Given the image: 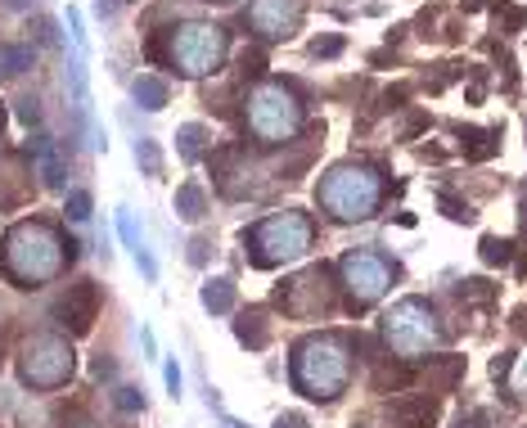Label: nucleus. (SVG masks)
Returning a JSON list of instances; mask_svg holds the SVG:
<instances>
[{
    "label": "nucleus",
    "mask_w": 527,
    "mask_h": 428,
    "mask_svg": "<svg viewBox=\"0 0 527 428\" xmlns=\"http://www.w3.org/2000/svg\"><path fill=\"white\" fill-rule=\"evenodd\" d=\"M73 257L77 244L59 235V226L50 221H19L0 239V275L19 289H41V284L59 280L73 266Z\"/></svg>",
    "instance_id": "1"
},
{
    "label": "nucleus",
    "mask_w": 527,
    "mask_h": 428,
    "mask_svg": "<svg viewBox=\"0 0 527 428\" xmlns=\"http://www.w3.org/2000/svg\"><path fill=\"white\" fill-rule=\"evenodd\" d=\"M289 379L302 397L334 401L352 383V338L347 334H311L293 347Z\"/></svg>",
    "instance_id": "2"
},
{
    "label": "nucleus",
    "mask_w": 527,
    "mask_h": 428,
    "mask_svg": "<svg viewBox=\"0 0 527 428\" xmlns=\"http://www.w3.org/2000/svg\"><path fill=\"white\" fill-rule=\"evenodd\" d=\"M316 199L334 221H365L383 203V176L370 163H334L320 176Z\"/></svg>",
    "instance_id": "3"
},
{
    "label": "nucleus",
    "mask_w": 527,
    "mask_h": 428,
    "mask_svg": "<svg viewBox=\"0 0 527 428\" xmlns=\"http://www.w3.org/2000/svg\"><path fill=\"white\" fill-rule=\"evenodd\" d=\"M316 244V226H311L307 212H275V217H262L253 230H244V253L257 271H275L284 262H298V257L311 253Z\"/></svg>",
    "instance_id": "4"
},
{
    "label": "nucleus",
    "mask_w": 527,
    "mask_h": 428,
    "mask_svg": "<svg viewBox=\"0 0 527 428\" xmlns=\"http://www.w3.org/2000/svg\"><path fill=\"white\" fill-rule=\"evenodd\" d=\"M230 50V32L217 28V23H185V28H172V37L149 41V59H167L176 73L185 77H208L221 68Z\"/></svg>",
    "instance_id": "5"
},
{
    "label": "nucleus",
    "mask_w": 527,
    "mask_h": 428,
    "mask_svg": "<svg viewBox=\"0 0 527 428\" xmlns=\"http://www.w3.org/2000/svg\"><path fill=\"white\" fill-rule=\"evenodd\" d=\"M244 118H248V131L262 145H284V140H293L302 131L307 113H302V100L284 82H262L257 91H248Z\"/></svg>",
    "instance_id": "6"
},
{
    "label": "nucleus",
    "mask_w": 527,
    "mask_h": 428,
    "mask_svg": "<svg viewBox=\"0 0 527 428\" xmlns=\"http://www.w3.org/2000/svg\"><path fill=\"white\" fill-rule=\"evenodd\" d=\"M383 343L397 356L415 361V356L433 352L442 343V325H437V311L424 298H401L397 307L383 316Z\"/></svg>",
    "instance_id": "7"
},
{
    "label": "nucleus",
    "mask_w": 527,
    "mask_h": 428,
    "mask_svg": "<svg viewBox=\"0 0 527 428\" xmlns=\"http://www.w3.org/2000/svg\"><path fill=\"white\" fill-rule=\"evenodd\" d=\"M73 370H77L73 343H68L64 334H50V329L32 334L19 352V374H23V383H32V388H46V392L64 388V383L73 379Z\"/></svg>",
    "instance_id": "8"
},
{
    "label": "nucleus",
    "mask_w": 527,
    "mask_h": 428,
    "mask_svg": "<svg viewBox=\"0 0 527 428\" xmlns=\"http://www.w3.org/2000/svg\"><path fill=\"white\" fill-rule=\"evenodd\" d=\"M338 275H343V289L352 307H370V302H379L392 289V262L383 253H370V248L365 253H347L338 262Z\"/></svg>",
    "instance_id": "9"
},
{
    "label": "nucleus",
    "mask_w": 527,
    "mask_h": 428,
    "mask_svg": "<svg viewBox=\"0 0 527 428\" xmlns=\"http://www.w3.org/2000/svg\"><path fill=\"white\" fill-rule=\"evenodd\" d=\"M275 302H280L289 316L311 320V316H325L334 298H329L325 271H307V275H293V280H284L280 289H275Z\"/></svg>",
    "instance_id": "10"
},
{
    "label": "nucleus",
    "mask_w": 527,
    "mask_h": 428,
    "mask_svg": "<svg viewBox=\"0 0 527 428\" xmlns=\"http://www.w3.org/2000/svg\"><path fill=\"white\" fill-rule=\"evenodd\" d=\"M302 14H307L302 0H253L244 23L266 41H289L302 28Z\"/></svg>",
    "instance_id": "11"
},
{
    "label": "nucleus",
    "mask_w": 527,
    "mask_h": 428,
    "mask_svg": "<svg viewBox=\"0 0 527 428\" xmlns=\"http://www.w3.org/2000/svg\"><path fill=\"white\" fill-rule=\"evenodd\" d=\"M95 316H100V284L95 280H77L68 284V293L55 302V320L68 329L73 338H86L95 329Z\"/></svg>",
    "instance_id": "12"
},
{
    "label": "nucleus",
    "mask_w": 527,
    "mask_h": 428,
    "mask_svg": "<svg viewBox=\"0 0 527 428\" xmlns=\"http://www.w3.org/2000/svg\"><path fill=\"white\" fill-rule=\"evenodd\" d=\"M388 415H392V424H397V428H437L442 406H437V397H428V392H415V397L392 401Z\"/></svg>",
    "instance_id": "13"
},
{
    "label": "nucleus",
    "mask_w": 527,
    "mask_h": 428,
    "mask_svg": "<svg viewBox=\"0 0 527 428\" xmlns=\"http://www.w3.org/2000/svg\"><path fill=\"white\" fill-rule=\"evenodd\" d=\"M28 154H32V163H37V172H41V185L59 190V185H64V163H59L55 140H50V136H32Z\"/></svg>",
    "instance_id": "14"
},
{
    "label": "nucleus",
    "mask_w": 527,
    "mask_h": 428,
    "mask_svg": "<svg viewBox=\"0 0 527 428\" xmlns=\"http://www.w3.org/2000/svg\"><path fill=\"white\" fill-rule=\"evenodd\" d=\"M235 338L244 347H253V352H262V347L271 343V316H266L262 307H248L244 316L235 320Z\"/></svg>",
    "instance_id": "15"
},
{
    "label": "nucleus",
    "mask_w": 527,
    "mask_h": 428,
    "mask_svg": "<svg viewBox=\"0 0 527 428\" xmlns=\"http://www.w3.org/2000/svg\"><path fill=\"white\" fill-rule=\"evenodd\" d=\"M203 212H208V194H203V185L199 181H185L181 190H176V217L199 221Z\"/></svg>",
    "instance_id": "16"
},
{
    "label": "nucleus",
    "mask_w": 527,
    "mask_h": 428,
    "mask_svg": "<svg viewBox=\"0 0 527 428\" xmlns=\"http://www.w3.org/2000/svg\"><path fill=\"white\" fill-rule=\"evenodd\" d=\"M131 95H136V104L140 109H149V113H158L167 104V82L163 77H136V86H131Z\"/></svg>",
    "instance_id": "17"
},
{
    "label": "nucleus",
    "mask_w": 527,
    "mask_h": 428,
    "mask_svg": "<svg viewBox=\"0 0 527 428\" xmlns=\"http://www.w3.org/2000/svg\"><path fill=\"white\" fill-rule=\"evenodd\" d=\"M203 307H208L212 316H226V311L235 307V284L230 280H208L203 284Z\"/></svg>",
    "instance_id": "18"
},
{
    "label": "nucleus",
    "mask_w": 527,
    "mask_h": 428,
    "mask_svg": "<svg viewBox=\"0 0 527 428\" xmlns=\"http://www.w3.org/2000/svg\"><path fill=\"white\" fill-rule=\"evenodd\" d=\"M176 140H181V158H185V163H194V158L208 149V127H199V122H185V127L176 131Z\"/></svg>",
    "instance_id": "19"
},
{
    "label": "nucleus",
    "mask_w": 527,
    "mask_h": 428,
    "mask_svg": "<svg viewBox=\"0 0 527 428\" xmlns=\"http://www.w3.org/2000/svg\"><path fill=\"white\" fill-rule=\"evenodd\" d=\"M464 158H491L500 149V131H464Z\"/></svg>",
    "instance_id": "20"
},
{
    "label": "nucleus",
    "mask_w": 527,
    "mask_h": 428,
    "mask_svg": "<svg viewBox=\"0 0 527 428\" xmlns=\"http://www.w3.org/2000/svg\"><path fill=\"white\" fill-rule=\"evenodd\" d=\"M460 370H464L460 356H446V361H437L433 370H428V388H433V392H446L455 379H460Z\"/></svg>",
    "instance_id": "21"
},
{
    "label": "nucleus",
    "mask_w": 527,
    "mask_h": 428,
    "mask_svg": "<svg viewBox=\"0 0 527 428\" xmlns=\"http://www.w3.org/2000/svg\"><path fill=\"white\" fill-rule=\"evenodd\" d=\"M0 68H5L10 77L28 73V68H32V46H5V50H0Z\"/></svg>",
    "instance_id": "22"
},
{
    "label": "nucleus",
    "mask_w": 527,
    "mask_h": 428,
    "mask_svg": "<svg viewBox=\"0 0 527 428\" xmlns=\"http://www.w3.org/2000/svg\"><path fill=\"white\" fill-rule=\"evenodd\" d=\"M482 262H487V266L514 262V244H509V239H500V235H487V239H482Z\"/></svg>",
    "instance_id": "23"
},
{
    "label": "nucleus",
    "mask_w": 527,
    "mask_h": 428,
    "mask_svg": "<svg viewBox=\"0 0 527 428\" xmlns=\"http://www.w3.org/2000/svg\"><path fill=\"white\" fill-rule=\"evenodd\" d=\"M136 163L145 167V176H163V154L154 140H136Z\"/></svg>",
    "instance_id": "24"
},
{
    "label": "nucleus",
    "mask_w": 527,
    "mask_h": 428,
    "mask_svg": "<svg viewBox=\"0 0 527 428\" xmlns=\"http://www.w3.org/2000/svg\"><path fill=\"white\" fill-rule=\"evenodd\" d=\"M64 212H68V221H91V190H73V194H68Z\"/></svg>",
    "instance_id": "25"
},
{
    "label": "nucleus",
    "mask_w": 527,
    "mask_h": 428,
    "mask_svg": "<svg viewBox=\"0 0 527 428\" xmlns=\"http://www.w3.org/2000/svg\"><path fill=\"white\" fill-rule=\"evenodd\" d=\"M118 235H122V244H127L131 253H140V248H145V239H140V230H136V221H131L127 208L118 212Z\"/></svg>",
    "instance_id": "26"
},
{
    "label": "nucleus",
    "mask_w": 527,
    "mask_h": 428,
    "mask_svg": "<svg viewBox=\"0 0 527 428\" xmlns=\"http://www.w3.org/2000/svg\"><path fill=\"white\" fill-rule=\"evenodd\" d=\"M113 401H118V410H127V415L145 410V392H140V388H118V392H113Z\"/></svg>",
    "instance_id": "27"
},
{
    "label": "nucleus",
    "mask_w": 527,
    "mask_h": 428,
    "mask_svg": "<svg viewBox=\"0 0 527 428\" xmlns=\"http://www.w3.org/2000/svg\"><path fill=\"white\" fill-rule=\"evenodd\" d=\"M262 68H266V55H262V50H244V55H239V73H244V77H257Z\"/></svg>",
    "instance_id": "28"
},
{
    "label": "nucleus",
    "mask_w": 527,
    "mask_h": 428,
    "mask_svg": "<svg viewBox=\"0 0 527 428\" xmlns=\"http://www.w3.org/2000/svg\"><path fill=\"white\" fill-rule=\"evenodd\" d=\"M19 118L28 122V127H37V122H41V104L32 100V95H23V100H19Z\"/></svg>",
    "instance_id": "29"
},
{
    "label": "nucleus",
    "mask_w": 527,
    "mask_h": 428,
    "mask_svg": "<svg viewBox=\"0 0 527 428\" xmlns=\"http://www.w3.org/2000/svg\"><path fill=\"white\" fill-rule=\"evenodd\" d=\"M37 41L41 46H59V32H55V23L50 19H37Z\"/></svg>",
    "instance_id": "30"
},
{
    "label": "nucleus",
    "mask_w": 527,
    "mask_h": 428,
    "mask_svg": "<svg viewBox=\"0 0 527 428\" xmlns=\"http://www.w3.org/2000/svg\"><path fill=\"white\" fill-rule=\"evenodd\" d=\"M343 50V37H325V41H311V55H338Z\"/></svg>",
    "instance_id": "31"
},
{
    "label": "nucleus",
    "mask_w": 527,
    "mask_h": 428,
    "mask_svg": "<svg viewBox=\"0 0 527 428\" xmlns=\"http://www.w3.org/2000/svg\"><path fill=\"white\" fill-rule=\"evenodd\" d=\"M163 379H167V392H172V397H181V365H176V361H167Z\"/></svg>",
    "instance_id": "32"
},
{
    "label": "nucleus",
    "mask_w": 527,
    "mask_h": 428,
    "mask_svg": "<svg viewBox=\"0 0 527 428\" xmlns=\"http://www.w3.org/2000/svg\"><path fill=\"white\" fill-rule=\"evenodd\" d=\"M509 365H514V352H500L496 361H491V374L500 379V374H509Z\"/></svg>",
    "instance_id": "33"
},
{
    "label": "nucleus",
    "mask_w": 527,
    "mask_h": 428,
    "mask_svg": "<svg viewBox=\"0 0 527 428\" xmlns=\"http://www.w3.org/2000/svg\"><path fill=\"white\" fill-rule=\"evenodd\" d=\"M203 257H208V239H194V244H190V262L203 266Z\"/></svg>",
    "instance_id": "34"
},
{
    "label": "nucleus",
    "mask_w": 527,
    "mask_h": 428,
    "mask_svg": "<svg viewBox=\"0 0 527 428\" xmlns=\"http://www.w3.org/2000/svg\"><path fill=\"white\" fill-rule=\"evenodd\" d=\"M275 428H307V419H302V415H280V419H275Z\"/></svg>",
    "instance_id": "35"
},
{
    "label": "nucleus",
    "mask_w": 527,
    "mask_h": 428,
    "mask_svg": "<svg viewBox=\"0 0 527 428\" xmlns=\"http://www.w3.org/2000/svg\"><path fill=\"white\" fill-rule=\"evenodd\" d=\"M109 374H113V361L109 356H100V361H95V379H109Z\"/></svg>",
    "instance_id": "36"
},
{
    "label": "nucleus",
    "mask_w": 527,
    "mask_h": 428,
    "mask_svg": "<svg viewBox=\"0 0 527 428\" xmlns=\"http://www.w3.org/2000/svg\"><path fill=\"white\" fill-rule=\"evenodd\" d=\"M68 428H100V424H91V419H73Z\"/></svg>",
    "instance_id": "37"
},
{
    "label": "nucleus",
    "mask_w": 527,
    "mask_h": 428,
    "mask_svg": "<svg viewBox=\"0 0 527 428\" xmlns=\"http://www.w3.org/2000/svg\"><path fill=\"white\" fill-rule=\"evenodd\" d=\"M5 5H10V10H23V5H28V0H5Z\"/></svg>",
    "instance_id": "38"
},
{
    "label": "nucleus",
    "mask_w": 527,
    "mask_h": 428,
    "mask_svg": "<svg viewBox=\"0 0 527 428\" xmlns=\"http://www.w3.org/2000/svg\"><path fill=\"white\" fill-rule=\"evenodd\" d=\"M230 428H244V424H230Z\"/></svg>",
    "instance_id": "39"
}]
</instances>
